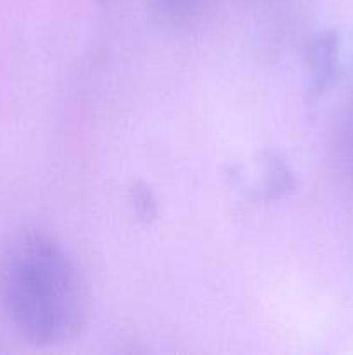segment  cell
Masks as SVG:
<instances>
[{
	"label": "cell",
	"mask_w": 353,
	"mask_h": 355,
	"mask_svg": "<svg viewBox=\"0 0 353 355\" xmlns=\"http://www.w3.org/2000/svg\"><path fill=\"white\" fill-rule=\"evenodd\" d=\"M0 304L24 340L51 347L78 335L89 297L68 250L47 232L28 231L0 259Z\"/></svg>",
	"instance_id": "obj_1"
},
{
	"label": "cell",
	"mask_w": 353,
	"mask_h": 355,
	"mask_svg": "<svg viewBox=\"0 0 353 355\" xmlns=\"http://www.w3.org/2000/svg\"><path fill=\"white\" fill-rule=\"evenodd\" d=\"M308 90L311 97H320L341 73V38L336 31H318L305 47Z\"/></svg>",
	"instance_id": "obj_2"
},
{
	"label": "cell",
	"mask_w": 353,
	"mask_h": 355,
	"mask_svg": "<svg viewBox=\"0 0 353 355\" xmlns=\"http://www.w3.org/2000/svg\"><path fill=\"white\" fill-rule=\"evenodd\" d=\"M336 151L343 166L353 173V104L343 114L336 134Z\"/></svg>",
	"instance_id": "obj_3"
},
{
	"label": "cell",
	"mask_w": 353,
	"mask_h": 355,
	"mask_svg": "<svg viewBox=\"0 0 353 355\" xmlns=\"http://www.w3.org/2000/svg\"><path fill=\"white\" fill-rule=\"evenodd\" d=\"M130 201L135 214L144 222H151L158 215L156 198L152 191L144 182H134L130 187Z\"/></svg>",
	"instance_id": "obj_4"
},
{
	"label": "cell",
	"mask_w": 353,
	"mask_h": 355,
	"mask_svg": "<svg viewBox=\"0 0 353 355\" xmlns=\"http://www.w3.org/2000/svg\"><path fill=\"white\" fill-rule=\"evenodd\" d=\"M206 0H158L161 9L173 16H189L204 6Z\"/></svg>",
	"instance_id": "obj_5"
},
{
	"label": "cell",
	"mask_w": 353,
	"mask_h": 355,
	"mask_svg": "<svg viewBox=\"0 0 353 355\" xmlns=\"http://www.w3.org/2000/svg\"><path fill=\"white\" fill-rule=\"evenodd\" d=\"M343 66H346V68H348L350 76H352V78H353V45H352V49H350L348 61H345V59H341V69H343Z\"/></svg>",
	"instance_id": "obj_6"
}]
</instances>
